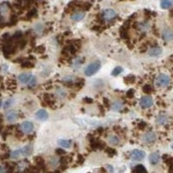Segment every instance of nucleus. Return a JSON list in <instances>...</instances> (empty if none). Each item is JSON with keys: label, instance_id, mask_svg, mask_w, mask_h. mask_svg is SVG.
<instances>
[{"label": "nucleus", "instance_id": "f257e3e1", "mask_svg": "<svg viewBox=\"0 0 173 173\" xmlns=\"http://www.w3.org/2000/svg\"><path fill=\"white\" fill-rule=\"evenodd\" d=\"M33 151V146L31 145H25L18 150L13 151L11 152V158L13 159H17L21 157H28L30 156Z\"/></svg>", "mask_w": 173, "mask_h": 173}, {"label": "nucleus", "instance_id": "f03ea898", "mask_svg": "<svg viewBox=\"0 0 173 173\" xmlns=\"http://www.w3.org/2000/svg\"><path fill=\"white\" fill-rule=\"evenodd\" d=\"M101 67V63L100 61H95L92 63L88 64L85 69H84V74L87 76H92L95 73H97Z\"/></svg>", "mask_w": 173, "mask_h": 173}, {"label": "nucleus", "instance_id": "7ed1b4c3", "mask_svg": "<svg viewBox=\"0 0 173 173\" xmlns=\"http://www.w3.org/2000/svg\"><path fill=\"white\" fill-rule=\"evenodd\" d=\"M171 82V78L169 75H165V74H160L156 81H155V84L157 87H159V88H165L167 87Z\"/></svg>", "mask_w": 173, "mask_h": 173}, {"label": "nucleus", "instance_id": "20e7f679", "mask_svg": "<svg viewBox=\"0 0 173 173\" xmlns=\"http://www.w3.org/2000/svg\"><path fill=\"white\" fill-rule=\"evenodd\" d=\"M116 16H117V13L114 10H112V9H106L102 13L103 19L105 21H106V22L112 21L113 19L115 18Z\"/></svg>", "mask_w": 173, "mask_h": 173}, {"label": "nucleus", "instance_id": "39448f33", "mask_svg": "<svg viewBox=\"0 0 173 173\" xmlns=\"http://www.w3.org/2000/svg\"><path fill=\"white\" fill-rule=\"evenodd\" d=\"M145 157V152L141 150H133L131 152V159L135 161H140Z\"/></svg>", "mask_w": 173, "mask_h": 173}, {"label": "nucleus", "instance_id": "423d86ee", "mask_svg": "<svg viewBox=\"0 0 173 173\" xmlns=\"http://www.w3.org/2000/svg\"><path fill=\"white\" fill-rule=\"evenodd\" d=\"M139 105L142 108H149L153 105V100L150 96H144L140 99Z\"/></svg>", "mask_w": 173, "mask_h": 173}, {"label": "nucleus", "instance_id": "0eeeda50", "mask_svg": "<svg viewBox=\"0 0 173 173\" xmlns=\"http://www.w3.org/2000/svg\"><path fill=\"white\" fill-rule=\"evenodd\" d=\"M20 129L22 130V132H24L25 134H29L30 132H33V129H34V125L32 122L30 121H24L21 124L20 126Z\"/></svg>", "mask_w": 173, "mask_h": 173}, {"label": "nucleus", "instance_id": "6e6552de", "mask_svg": "<svg viewBox=\"0 0 173 173\" xmlns=\"http://www.w3.org/2000/svg\"><path fill=\"white\" fill-rule=\"evenodd\" d=\"M156 139H157V136H156L155 132H152V131L146 132L143 136V141L146 144H152L156 141Z\"/></svg>", "mask_w": 173, "mask_h": 173}, {"label": "nucleus", "instance_id": "1a4fd4ad", "mask_svg": "<svg viewBox=\"0 0 173 173\" xmlns=\"http://www.w3.org/2000/svg\"><path fill=\"white\" fill-rule=\"evenodd\" d=\"M33 76L34 75H32L31 74H21L18 76V81L23 84H27L28 85L30 83V81H31Z\"/></svg>", "mask_w": 173, "mask_h": 173}, {"label": "nucleus", "instance_id": "9d476101", "mask_svg": "<svg viewBox=\"0 0 173 173\" xmlns=\"http://www.w3.org/2000/svg\"><path fill=\"white\" fill-rule=\"evenodd\" d=\"M35 118H36L38 120L44 121V120H47V119H48V114L46 110H44V109H40V110H38V111L35 113Z\"/></svg>", "mask_w": 173, "mask_h": 173}, {"label": "nucleus", "instance_id": "9b49d317", "mask_svg": "<svg viewBox=\"0 0 173 173\" xmlns=\"http://www.w3.org/2000/svg\"><path fill=\"white\" fill-rule=\"evenodd\" d=\"M85 17V12H74L71 16V19L75 22H79Z\"/></svg>", "mask_w": 173, "mask_h": 173}, {"label": "nucleus", "instance_id": "f8f14e48", "mask_svg": "<svg viewBox=\"0 0 173 173\" xmlns=\"http://www.w3.org/2000/svg\"><path fill=\"white\" fill-rule=\"evenodd\" d=\"M163 38L166 42H170L173 40V31L170 29H165L163 31Z\"/></svg>", "mask_w": 173, "mask_h": 173}, {"label": "nucleus", "instance_id": "ddd939ff", "mask_svg": "<svg viewBox=\"0 0 173 173\" xmlns=\"http://www.w3.org/2000/svg\"><path fill=\"white\" fill-rule=\"evenodd\" d=\"M168 120H169V119H168V116L166 115V114H159V115L157 117V119H156V123L158 124V125H165L167 122H168Z\"/></svg>", "mask_w": 173, "mask_h": 173}, {"label": "nucleus", "instance_id": "4468645a", "mask_svg": "<svg viewBox=\"0 0 173 173\" xmlns=\"http://www.w3.org/2000/svg\"><path fill=\"white\" fill-rule=\"evenodd\" d=\"M149 56L152 57H157L162 54V48L159 47H154L149 50Z\"/></svg>", "mask_w": 173, "mask_h": 173}, {"label": "nucleus", "instance_id": "2eb2a0df", "mask_svg": "<svg viewBox=\"0 0 173 173\" xmlns=\"http://www.w3.org/2000/svg\"><path fill=\"white\" fill-rule=\"evenodd\" d=\"M5 118L8 121L13 122V121L17 120V113L16 111H9L5 114Z\"/></svg>", "mask_w": 173, "mask_h": 173}, {"label": "nucleus", "instance_id": "dca6fc26", "mask_svg": "<svg viewBox=\"0 0 173 173\" xmlns=\"http://www.w3.org/2000/svg\"><path fill=\"white\" fill-rule=\"evenodd\" d=\"M160 159V156L158 152H152L151 153L150 157H149V160L151 164H157Z\"/></svg>", "mask_w": 173, "mask_h": 173}, {"label": "nucleus", "instance_id": "f3484780", "mask_svg": "<svg viewBox=\"0 0 173 173\" xmlns=\"http://www.w3.org/2000/svg\"><path fill=\"white\" fill-rule=\"evenodd\" d=\"M123 102L120 101H115L112 103V110L113 111H115V112H118V111H120L122 108H123Z\"/></svg>", "mask_w": 173, "mask_h": 173}, {"label": "nucleus", "instance_id": "a211bd4d", "mask_svg": "<svg viewBox=\"0 0 173 173\" xmlns=\"http://www.w3.org/2000/svg\"><path fill=\"white\" fill-rule=\"evenodd\" d=\"M58 145L63 148H70L72 145V141L69 139H60L58 140Z\"/></svg>", "mask_w": 173, "mask_h": 173}, {"label": "nucleus", "instance_id": "6ab92c4d", "mask_svg": "<svg viewBox=\"0 0 173 173\" xmlns=\"http://www.w3.org/2000/svg\"><path fill=\"white\" fill-rule=\"evenodd\" d=\"M132 173H147V171H146L145 167L143 166L142 164H138L133 168Z\"/></svg>", "mask_w": 173, "mask_h": 173}, {"label": "nucleus", "instance_id": "aec40b11", "mask_svg": "<svg viewBox=\"0 0 173 173\" xmlns=\"http://www.w3.org/2000/svg\"><path fill=\"white\" fill-rule=\"evenodd\" d=\"M59 164H60V159H59L58 158H56V157H52V158H50V159H49V161H48L49 166H51L52 168L57 167L58 165H59Z\"/></svg>", "mask_w": 173, "mask_h": 173}, {"label": "nucleus", "instance_id": "412c9836", "mask_svg": "<svg viewBox=\"0 0 173 173\" xmlns=\"http://www.w3.org/2000/svg\"><path fill=\"white\" fill-rule=\"evenodd\" d=\"M107 140H108L109 144H111L113 145H119V138L118 136H116V135H111V136H109L108 138H107Z\"/></svg>", "mask_w": 173, "mask_h": 173}, {"label": "nucleus", "instance_id": "4be33fe9", "mask_svg": "<svg viewBox=\"0 0 173 173\" xmlns=\"http://www.w3.org/2000/svg\"><path fill=\"white\" fill-rule=\"evenodd\" d=\"M9 12V7L7 5V4L5 3H3L1 4V15H2V19H4L5 14H7Z\"/></svg>", "mask_w": 173, "mask_h": 173}, {"label": "nucleus", "instance_id": "5701e85b", "mask_svg": "<svg viewBox=\"0 0 173 173\" xmlns=\"http://www.w3.org/2000/svg\"><path fill=\"white\" fill-rule=\"evenodd\" d=\"M160 5H161V8L166 10V9H169L172 5V3L171 0H162Z\"/></svg>", "mask_w": 173, "mask_h": 173}, {"label": "nucleus", "instance_id": "b1692460", "mask_svg": "<svg viewBox=\"0 0 173 173\" xmlns=\"http://www.w3.org/2000/svg\"><path fill=\"white\" fill-rule=\"evenodd\" d=\"M13 103H14V100H13V99H9V100L4 101V102L2 103V107H3L4 109L9 108L10 106H12V105Z\"/></svg>", "mask_w": 173, "mask_h": 173}, {"label": "nucleus", "instance_id": "393cba45", "mask_svg": "<svg viewBox=\"0 0 173 173\" xmlns=\"http://www.w3.org/2000/svg\"><path fill=\"white\" fill-rule=\"evenodd\" d=\"M138 28L141 30V31H147L150 28V25L148 24L147 23H141L138 24Z\"/></svg>", "mask_w": 173, "mask_h": 173}, {"label": "nucleus", "instance_id": "a878e982", "mask_svg": "<svg viewBox=\"0 0 173 173\" xmlns=\"http://www.w3.org/2000/svg\"><path fill=\"white\" fill-rule=\"evenodd\" d=\"M122 71H123V69H122L121 67H115L114 69L112 71V75L117 76V75H119V74H121Z\"/></svg>", "mask_w": 173, "mask_h": 173}, {"label": "nucleus", "instance_id": "bb28decb", "mask_svg": "<svg viewBox=\"0 0 173 173\" xmlns=\"http://www.w3.org/2000/svg\"><path fill=\"white\" fill-rule=\"evenodd\" d=\"M56 93H57V95L60 98H63V97L65 96V94H66L65 91H64L63 89H62V88H61V89H58Z\"/></svg>", "mask_w": 173, "mask_h": 173}, {"label": "nucleus", "instance_id": "cd10ccee", "mask_svg": "<svg viewBox=\"0 0 173 173\" xmlns=\"http://www.w3.org/2000/svg\"><path fill=\"white\" fill-rule=\"evenodd\" d=\"M35 84H36V78L35 76H33L32 79H31V81H30V83L28 84V86L29 87H34Z\"/></svg>", "mask_w": 173, "mask_h": 173}, {"label": "nucleus", "instance_id": "c85d7f7f", "mask_svg": "<svg viewBox=\"0 0 173 173\" xmlns=\"http://www.w3.org/2000/svg\"><path fill=\"white\" fill-rule=\"evenodd\" d=\"M56 152H57L58 154H63L65 151H64L61 150V149H57V150H56Z\"/></svg>", "mask_w": 173, "mask_h": 173}, {"label": "nucleus", "instance_id": "c756f323", "mask_svg": "<svg viewBox=\"0 0 173 173\" xmlns=\"http://www.w3.org/2000/svg\"><path fill=\"white\" fill-rule=\"evenodd\" d=\"M107 168L110 170V172H111L112 173L114 172V169H113V167H110V165H107Z\"/></svg>", "mask_w": 173, "mask_h": 173}, {"label": "nucleus", "instance_id": "7c9ffc66", "mask_svg": "<svg viewBox=\"0 0 173 173\" xmlns=\"http://www.w3.org/2000/svg\"><path fill=\"white\" fill-rule=\"evenodd\" d=\"M1 173H4V167L1 166Z\"/></svg>", "mask_w": 173, "mask_h": 173}, {"label": "nucleus", "instance_id": "2f4dec72", "mask_svg": "<svg viewBox=\"0 0 173 173\" xmlns=\"http://www.w3.org/2000/svg\"><path fill=\"white\" fill-rule=\"evenodd\" d=\"M170 173H173V167L171 169V170H170Z\"/></svg>", "mask_w": 173, "mask_h": 173}, {"label": "nucleus", "instance_id": "473e14b6", "mask_svg": "<svg viewBox=\"0 0 173 173\" xmlns=\"http://www.w3.org/2000/svg\"><path fill=\"white\" fill-rule=\"evenodd\" d=\"M172 148H173V145H172Z\"/></svg>", "mask_w": 173, "mask_h": 173}]
</instances>
